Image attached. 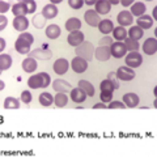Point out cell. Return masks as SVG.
I'll use <instances>...</instances> for the list:
<instances>
[{
    "label": "cell",
    "mask_w": 157,
    "mask_h": 157,
    "mask_svg": "<svg viewBox=\"0 0 157 157\" xmlns=\"http://www.w3.org/2000/svg\"><path fill=\"white\" fill-rule=\"evenodd\" d=\"M110 52H111V56H114L117 59H121L126 55L127 52V48L124 46V43L122 42H113L111 46H110Z\"/></svg>",
    "instance_id": "cell-4"
},
{
    "label": "cell",
    "mask_w": 157,
    "mask_h": 157,
    "mask_svg": "<svg viewBox=\"0 0 157 157\" xmlns=\"http://www.w3.org/2000/svg\"><path fill=\"white\" fill-rule=\"evenodd\" d=\"M107 78L113 82V85H114L115 88V90L117 89H119V80H118V77H117V73L115 72H110L109 75H107Z\"/></svg>",
    "instance_id": "cell-39"
},
{
    "label": "cell",
    "mask_w": 157,
    "mask_h": 157,
    "mask_svg": "<svg viewBox=\"0 0 157 157\" xmlns=\"http://www.w3.org/2000/svg\"><path fill=\"white\" fill-rule=\"evenodd\" d=\"M117 20L118 22H119V26H130L132 21H134V18H132V14L128 12V11H122L117 16Z\"/></svg>",
    "instance_id": "cell-14"
},
{
    "label": "cell",
    "mask_w": 157,
    "mask_h": 157,
    "mask_svg": "<svg viewBox=\"0 0 157 157\" xmlns=\"http://www.w3.org/2000/svg\"><path fill=\"white\" fill-rule=\"evenodd\" d=\"M107 107H109V109H124L126 105L123 102H119V101H111Z\"/></svg>",
    "instance_id": "cell-43"
},
{
    "label": "cell",
    "mask_w": 157,
    "mask_h": 157,
    "mask_svg": "<svg viewBox=\"0 0 157 157\" xmlns=\"http://www.w3.org/2000/svg\"><path fill=\"white\" fill-rule=\"evenodd\" d=\"M54 71H55V73H58V75H64V73L68 71V68H70V64H68V60L67 59H58V60H55V63H54Z\"/></svg>",
    "instance_id": "cell-11"
},
{
    "label": "cell",
    "mask_w": 157,
    "mask_h": 157,
    "mask_svg": "<svg viewBox=\"0 0 157 157\" xmlns=\"http://www.w3.org/2000/svg\"><path fill=\"white\" fill-rule=\"evenodd\" d=\"M51 81V77L48 73L46 72H39L37 75H33L29 77L28 80V85L32 89H38V88H47L48 84Z\"/></svg>",
    "instance_id": "cell-1"
},
{
    "label": "cell",
    "mask_w": 157,
    "mask_h": 157,
    "mask_svg": "<svg viewBox=\"0 0 157 157\" xmlns=\"http://www.w3.org/2000/svg\"><path fill=\"white\" fill-rule=\"evenodd\" d=\"M32 98H33V96H32L30 92H29V90H24V92L21 93V97H20V100L24 101L25 104H30Z\"/></svg>",
    "instance_id": "cell-40"
},
{
    "label": "cell",
    "mask_w": 157,
    "mask_h": 157,
    "mask_svg": "<svg viewBox=\"0 0 157 157\" xmlns=\"http://www.w3.org/2000/svg\"><path fill=\"white\" fill-rule=\"evenodd\" d=\"M123 102L128 107H136L139 105V97L135 93H126L123 96Z\"/></svg>",
    "instance_id": "cell-19"
},
{
    "label": "cell",
    "mask_w": 157,
    "mask_h": 157,
    "mask_svg": "<svg viewBox=\"0 0 157 157\" xmlns=\"http://www.w3.org/2000/svg\"><path fill=\"white\" fill-rule=\"evenodd\" d=\"M42 14L45 16V18H54L55 16H58V7L54 6V4H47V6L43 7L42 9Z\"/></svg>",
    "instance_id": "cell-20"
},
{
    "label": "cell",
    "mask_w": 157,
    "mask_h": 157,
    "mask_svg": "<svg viewBox=\"0 0 157 157\" xmlns=\"http://www.w3.org/2000/svg\"><path fill=\"white\" fill-rule=\"evenodd\" d=\"M33 25L36 29H42L43 26L46 25V18L45 16L41 13V14H36V16L33 17Z\"/></svg>",
    "instance_id": "cell-36"
},
{
    "label": "cell",
    "mask_w": 157,
    "mask_h": 157,
    "mask_svg": "<svg viewBox=\"0 0 157 157\" xmlns=\"http://www.w3.org/2000/svg\"><path fill=\"white\" fill-rule=\"evenodd\" d=\"M111 9V4L107 0H98L96 3V12L98 14H107Z\"/></svg>",
    "instance_id": "cell-18"
},
{
    "label": "cell",
    "mask_w": 157,
    "mask_h": 157,
    "mask_svg": "<svg viewBox=\"0 0 157 157\" xmlns=\"http://www.w3.org/2000/svg\"><path fill=\"white\" fill-rule=\"evenodd\" d=\"M97 2H94V0H88V2H85V4H88V6H93V4H96Z\"/></svg>",
    "instance_id": "cell-50"
},
{
    "label": "cell",
    "mask_w": 157,
    "mask_h": 157,
    "mask_svg": "<svg viewBox=\"0 0 157 157\" xmlns=\"http://www.w3.org/2000/svg\"><path fill=\"white\" fill-rule=\"evenodd\" d=\"M20 107V101L14 97H7L4 101V109L7 110H16Z\"/></svg>",
    "instance_id": "cell-28"
},
{
    "label": "cell",
    "mask_w": 157,
    "mask_h": 157,
    "mask_svg": "<svg viewBox=\"0 0 157 157\" xmlns=\"http://www.w3.org/2000/svg\"><path fill=\"white\" fill-rule=\"evenodd\" d=\"M121 3L123 4L124 7H128V6H131V4H132V0H122Z\"/></svg>",
    "instance_id": "cell-48"
},
{
    "label": "cell",
    "mask_w": 157,
    "mask_h": 157,
    "mask_svg": "<svg viewBox=\"0 0 157 157\" xmlns=\"http://www.w3.org/2000/svg\"><path fill=\"white\" fill-rule=\"evenodd\" d=\"M30 46L32 43H29L26 39H24L18 36L16 43H14V48H16V51L20 52V54H29L30 52Z\"/></svg>",
    "instance_id": "cell-10"
},
{
    "label": "cell",
    "mask_w": 157,
    "mask_h": 157,
    "mask_svg": "<svg viewBox=\"0 0 157 157\" xmlns=\"http://www.w3.org/2000/svg\"><path fill=\"white\" fill-rule=\"evenodd\" d=\"M78 88L84 90L86 96H89V97L94 96V86H93L89 81H86V80H80V81H78Z\"/></svg>",
    "instance_id": "cell-27"
},
{
    "label": "cell",
    "mask_w": 157,
    "mask_h": 157,
    "mask_svg": "<svg viewBox=\"0 0 157 157\" xmlns=\"http://www.w3.org/2000/svg\"><path fill=\"white\" fill-rule=\"evenodd\" d=\"M101 100H102L104 104H106V102H111L113 93L111 92H101Z\"/></svg>",
    "instance_id": "cell-42"
},
{
    "label": "cell",
    "mask_w": 157,
    "mask_h": 157,
    "mask_svg": "<svg viewBox=\"0 0 157 157\" xmlns=\"http://www.w3.org/2000/svg\"><path fill=\"white\" fill-rule=\"evenodd\" d=\"M80 28H81V21L76 17H72L66 22V29L71 33L76 32V30H80Z\"/></svg>",
    "instance_id": "cell-24"
},
{
    "label": "cell",
    "mask_w": 157,
    "mask_h": 157,
    "mask_svg": "<svg viewBox=\"0 0 157 157\" xmlns=\"http://www.w3.org/2000/svg\"><path fill=\"white\" fill-rule=\"evenodd\" d=\"M29 58L33 59H39V60H48V59L52 58V52L47 48H36L34 51L29 52Z\"/></svg>",
    "instance_id": "cell-5"
},
{
    "label": "cell",
    "mask_w": 157,
    "mask_h": 157,
    "mask_svg": "<svg viewBox=\"0 0 157 157\" xmlns=\"http://www.w3.org/2000/svg\"><path fill=\"white\" fill-rule=\"evenodd\" d=\"M52 88L56 93H68L72 90V85L70 82L62 80V78H56V80L52 82Z\"/></svg>",
    "instance_id": "cell-7"
},
{
    "label": "cell",
    "mask_w": 157,
    "mask_h": 157,
    "mask_svg": "<svg viewBox=\"0 0 157 157\" xmlns=\"http://www.w3.org/2000/svg\"><path fill=\"white\" fill-rule=\"evenodd\" d=\"M124 46H126L127 50H130V52H137V50L140 48L139 42L135 41V39H131V38L124 39Z\"/></svg>",
    "instance_id": "cell-32"
},
{
    "label": "cell",
    "mask_w": 157,
    "mask_h": 157,
    "mask_svg": "<svg viewBox=\"0 0 157 157\" xmlns=\"http://www.w3.org/2000/svg\"><path fill=\"white\" fill-rule=\"evenodd\" d=\"M60 2H62V0H52V2H51V4H54V6H55V4L60 3Z\"/></svg>",
    "instance_id": "cell-51"
},
{
    "label": "cell",
    "mask_w": 157,
    "mask_h": 157,
    "mask_svg": "<svg viewBox=\"0 0 157 157\" xmlns=\"http://www.w3.org/2000/svg\"><path fill=\"white\" fill-rule=\"evenodd\" d=\"M39 102H41L42 106H50L54 102V97L50 93L43 92V93H41V96H39Z\"/></svg>",
    "instance_id": "cell-35"
},
{
    "label": "cell",
    "mask_w": 157,
    "mask_h": 157,
    "mask_svg": "<svg viewBox=\"0 0 157 157\" xmlns=\"http://www.w3.org/2000/svg\"><path fill=\"white\" fill-rule=\"evenodd\" d=\"M84 18H85V21L89 26H98V24H100V21H101L100 14H98L96 11H93V9H89V11L85 12Z\"/></svg>",
    "instance_id": "cell-9"
},
{
    "label": "cell",
    "mask_w": 157,
    "mask_h": 157,
    "mask_svg": "<svg viewBox=\"0 0 157 157\" xmlns=\"http://www.w3.org/2000/svg\"><path fill=\"white\" fill-rule=\"evenodd\" d=\"M22 3H24V6H25V8H26L28 13H34V11H36V8H37L36 2H33V0H24Z\"/></svg>",
    "instance_id": "cell-38"
},
{
    "label": "cell",
    "mask_w": 157,
    "mask_h": 157,
    "mask_svg": "<svg viewBox=\"0 0 157 157\" xmlns=\"http://www.w3.org/2000/svg\"><path fill=\"white\" fill-rule=\"evenodd\" d=\"M111 43H113L111 37H105V38H102L101 41H100V46H105V45L111 46Z\"/></svg>",
    "instance_id": "cell-44"
},
{
    "label": "cell",
    "mask_w": 157,
    "mask_h": 157,
    "mask_svg": "<svg viewBox=\"0 0 157 157\" xmlns=\"http://www.w3.org/2000/svg\"><path fill=\"white\" fill-rule=\"evenodd\" d=\"M143 51L147 55H153L157 51V41L156 38H148L147 41L143 43Z\"/></svg>",
    "instance_id": "cell-15"
},
{
    "label": "cell",
    "mask_w": 157,
    "mask_h": 157,
    "mask_svg": "<svg viewBox=\"0 0 157 157\" xmlns=\"http://www.w3.org/2000/svg\"><path fill=\"white\" fill-rule=\"evenodd\" d=\"M126 64L130 68H136L141 66V63H143V58L139 52H130L128 55L126 56Z\"/></svg>",
    "instance_id": "cell-6"
},
{
    "label": "cell",
    "mask_w": 157,
    "mask_h": 157,
    "mask_svg": "<svg viewBox=\"0 0 157 157\" xmlns=\"http://www.w3.org/2000/svg\"><path fill=\"white\" fill-rule=\"evenodd\" d=\"M22 70L25 72H34L37 70V60L33 58H26L22 62Z\"/></svg>",
    "instance_id": "cell-26"
},
{
    "label": "cell",
    "mask_w": 157,
    "mask_h": 157,
    "mask_svg": "<svg viewBox=\"0 0 157 157\" xmlns=\"http://www.w3.org/2000/svg\"><path fill=\"white\" fill-rule=\"evenodd\" d=\"M7 24H8V21H7L6 16H0V30H4L7 26Z\"/></svg>",
    "instance_id": "cell-46"
},
{
    "label": "cell",
    "mask_w": 157,
    "mask_h": 157,
    "mask_svg": "<svg viewBox=\"0 0 157 157\" xmlns=\"http://www.w3.org/2000/svg\"><path fill=\"white\" fill-rule=\"evenodd\" d=\"M118 3H121V2H118V0H113V2H110V4H118Z\"/></svg>",
    "instance_id": "cell-52"
},
{
    "label": "cell",
    "mask_w": 157,
    "mask_h": 157,
    "mask_svg": "<svg viewBox=\"0 0 157 157\" xmlns=\"http://www.w3.org/2000/svg\"><path fill=\"white\" fill-rule=\"evenodd\" d=\"M128 36L131 39H135V41H139V39L144 36L143 29H140L139 26H132L128 32Z\"/></svg>",
    "instance_id": "cell-34"
},
{
    "label": "cell",
    "mask_w": 157,
    "mask_h": 157,
    "mask_svg": "<svg viewBox=\"0 0 157 157\" xmlns=\"http://www.w3.org/2000/svg\"><path fill=\"white\" fill-rule=\"evenodd\" d=\"M54 102L58 107H64L68 102V97L66 96V93H56V96L54 97Z\"/></svg>",
    "instance_id": "cell-33"
},
{
    "label": "cell",
    "mask_w": 157,
    "mask_h": 157,
    "mask_svg": "<svg viewBox=\"0 0 157 157\" xmlns=\"http://www.w3.org/2000/svg\"><path fill=\"white\" fill-rule=\"evenodd\" d=\"M113 37H114L115 39H118V42H122L123 39H126L127 37V32L124 28L122 26H117L113 29Z\"/></svg>",
    "instance_id": "cell-30"
},
{
    "label": "cell",
    "mask_w": 157,
    "mask_h": 157,
    "mask_svg": "<svg viewBox=\"0 0 157 157\" xmlns=\"http://www.w3.org/2000/svg\"><path fill=\"white\" fill-rule=\"evenodd\" d=\"M98 29H100V32L102 34H109L110 32H113V29H114V25H113V21L111 20H101L100 24H98Z\"/></svg>",
    "instance_id": "cell-22"
},
{
    "label": "cell",
    "mask_w": 157,
    "mask_h": 157,
    "mask_svg": "<svg viewBox=\"0 0 157 157\" xmlns=\"http://www.w3.org/2000/svg\"><path fill=\"white\" fill-rule=\"evenodd\" d=\"M29 26V21L25 16H20V17H14L13 20V28L18 32H24L26 30Z\"/></svg>",
    "instance_id": "cell-16"
},
{
    "label": "cell",
    "mask_w": 157,
    "mask_h": 157,
    "mask_svg": "<svg viewBox=\"0 0 157 157\" xmlns=\"http://www.w3.org/2000/svg\"><path fill=\"white\" fill-rule=\"evenodd\" d=\"M114 90H115V88L109 78H106V80H104L101 82V92H111L113 93Z\"/></svg>",
    "instance_id": "cell-37"
},
{
    "label": "cell",
    "mask_w": 157,
    "mask_h": 157,
    "mask_svg": "<svg viewBox=\"0 0 157 157\" xmlns=\"http://www.w3.org/2000/svg\"><path fill=\"white\" fill-rule=\"evenodd\" d=\"M71 67H72V70L75 71L76 73H82V72H85L86 71V68H88V62L84 60L82 58H75L72 60L71 63Z\"/></svg>",
    "instance_id": "cell-12"
},
{
    "label": "cell",
    "mask_w": 157,
    "mask_h": 157,
    "mask_svg": "<svg viewBox=\"0 0 157 157\" xmlns=\"http://www.w3.org/2000/svg\"><path fill=\"white\" fill-rule=\"evenodd\" d=\"M9 9V3L7 2H0V12L4 13V12H7Z\"/></svg>",
    "instance_id": "cell-45"
},
{
    "label": "cell",
    "mask_w": 157,
    "mask_h": 157,
    "mask_svg": "<svg viewBox=\"0 0 157 157\" xmlns=\"http://www.w3.org/2000/svg\"><path fill=\"white\" fill-rule=\"evenodd\" d=\"M71 100L75 101V102H78V104H81V102H84L86 100V94L85 92L80 89V88H72L71 90Z\"/></svg>",
    "instance_id": "cell-17"
},
{
    "label": "cell",
    "mask_w": 157,
    "mask_h": 157,
    "mask_svg": "<svg viewBox=\"0 0 157 157\" xmlns=\"http://www.w3.org/2000/svg\"><path fill=\"white\" fill-rule=\"evenodd\" d=\"M75 52L78 58H82L84 60L90 62L93 59V55H94V47H93V45L90 42L84 41L81 45H78L75 48Z\"/></svg>",
    "instance_id": "cell-2"
},
{
    "label": "cell",
    "mask_w": 157,
    "mask_h": 157,
    "mask_svg": "<svg viewBox=\"0 0 157 157\" xmlns=\"http://www.w3.org/2000/svg\"><path fill=\"white\" fill-rule=\"evenodd\" d=\"M12 12H13V14L16 17H20V16H25V14L28 13L26 12V8H25V6H24V3L22 2H20V3H16L14 6L12 7Z\"/></svg>",
    "instance_id": "cell-31"
},
{
    "label": "cell",
    "mask_w": 157,
    "mask_h": 157,
    "mask_svg": "<svg viewBox=\"0 0 157 157\" xmlns=\"http://www.w3.org/2000/svg\"><path fill=\"white\" fill-rule=\"evenodd\" d=\"M130 13L132 14V16H139V17H141L145 13V4L141 3V2H137L135 4H132Z\"/></svg>",
    "instance_id": "cell-23"
},
{
    "label": "cell",
    "mask_w": 157,
    "mask_h": 157,
    "mask_svg": "<svg viewBox=\"0 0 157 157\" xmlns=\"http://www.w3.org/2000/svg\"><path fill=\"white\" fill-rule=\"evenodd\" d=\"M117 73L118 80H123V81H131L132 78H135V72L130 67H119Z\"/></svg>",
    "instance_id": "cell-3"
},
{
    "label": "cell",
    "mask_w": 157,
    "mask_h": 157,
    "mask_svg": "<svg viewBox=\"0 0 157 157\" xmlns=\"http://www.w3.org/2000/svg\"><path fill=\"white\" fill-rule=\"evenodd\" d=\"M93 107H94V109H107L106 104H104V102H102V104H96Z\"/></svg>",
    "instance_id": "cell-47"
},
{
    "label": "cell",
    "mask_w": 157,
    "mask_h": 157,
    "mask_svg": "<svg viewBox=\"0 0 157 157\" xmlns=\"http://www.w3.org/2000/svg\"><path fill=\"white\" fill-rule=\"evenodd\" d=\"M12 66V58L7 55V54H2L0 55V71H7Z\"/></svg>",
    "instance_id": "cell-29"
},
{
    "label": "cell",
    "mask_w": 157,
    "mask_h": 157,
    "mask_svg": "<svg viewBox=\"0 0 157 157\" xmlns=\"http://www.w3.org/2000/svg\"><path fill=\"white\" fill-rule=\"evenodd\" d=\"M68 4H70L71 8H73V9H80L84 6V2H82V0H68Z\"/></svg>",
    "instance_id": "cell-41"
},
{
    "label": "cell",
    "mask_w": 157,
    "mask_h": 157,
    "mask_svg": "<svg viewBox=\"0 0 157 157\" xmlns=\"http://www.w3.org/2000/svg\"><path fill=\"white\" fill-rule=\"evenodd\" d=\"M94 55L100 62H106L109 60L111 56L110 52V46H98L94 50Z\"/></svg>",
    "instance_id": "cell-8"
},
{
    "label": "cell",
    "mask_w": 157,
    "mask_h": 157,
    "mask_svg": "<svg viewBox=\"0 0 157 157\" xmlns=\"http://www.w3.org/2000/svg\"><path fill=\"white\" fill-rule=\"evenodd\" d=\"M60 36V28H59L56 24H51L48 25L46 29V37H48L50 39H56Z\"/></svg>",
    "instance_id": "cell-25"
},
{
    "label": "cell",
    "mask_w": 157,
    "mask_h": 157,
    "mask_svg": "<svg viewBox=\"0 0 157 157\" xmlns=\"http://www.w3.org/2000/svg\"><path fill=\"white\" fill-rule=\"evenodd\" d=\"M67 41H68V43H70L71 46L77 47L78 45H81V43L84 42V34H82L80 30L72 32V33H70V36H68Z\"/></svg>",
    "instance_id": "cell-13"
},
{
    "label": "cell",
    "mask_w": 157,
    "mask_h": 157,
    "mask_svg": "<svg viewBox=\"0 0 157 157\" xmlns=\"http://www.w3.org/2000/svg\"><path fill=\"white\" fill-rule=\"evenodd\" d=\"M4 48H6V41H4V38H2L0 39V50H4Z\"/></svg>",
    "instance_id": "cell-49"
},
{
    "label": "cell",
    "mask_w": 157,
    "mask_h": 157,
    "mask_svg": "<svg viewBox=\"0 0 157 157\" xmlns=\"http://www.w3.org/2000/svg\"><path fill=\"white\" fill-rule=\"evenodd\" d=\"M137 26H139L140 29H151L152 26H153V20H152L151 16H145V14H143L141 17L137 18Z\"/></svg>",
    "instance_id": "cell-21"
}]
</instances>
